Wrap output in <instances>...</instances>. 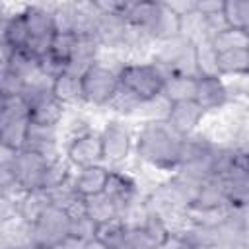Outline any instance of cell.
I'll list each match as a JSON object with an SVG mask.
<instances>
[{
  "label": "cell",
  "instance_id": "6da1fadb",
  "mask_svg": "<svg viewBox=\"0 0 249 249\" xmlns=\"http://www.w3.org/2000/svg\"><path fill=\"white\" fill-rule=\"evenodd\" d=\"M183 138L171 130L165 121L142 123L134 134V154L138 161L173 173L179 167Z\"/></svg>",
  "mask_w": 249,
  "mask_h": 249
},
{
  "label": "cell",
  "instance_id": "7a4b0ae2",
  "mask_svg": "<svg viewBox=\"0 0 249 249\" xmlns=\"http://www.w3.org/2000/svg\"><path fill=\"white\" fill-rule=\"evenodd\" d=\"M165 70L152 60H126L119 68L121 86L132 91L140 101L156 99L163 93Z\"/></svg>",
  "mask_w": 249,
  "mask_h": 249
},
{
  "label": "cell",
  "instance_id": "3957f363",
  "mask_svg": "<svg viewBox=\"0 0 249 249\" xmlns=\"http://www.w3.org/2000/svg\"><path fill=\"white\" fill-rule=\"evenodd\" d=\"M82 86H84V103L105 109L109 101L115 97L117 89L121 88L119 68H113L99 60L82 76Z\"/></svg>",
  "mask_w": 249,
  "mask_h": 249
},
{
  "label": "cell",
  "instance_id": "277c9868",
  "mask_svg": "<svg viewBox=\"0 0 249 249\" xmlns=\"http://www.w3.org/2000/svg\"><path fill=\"white\" fill-rule=\"evenodd\" d=\"M53 10H54V4H51V6H47V4H31V6H25V10H23L25 21H27V27H29L27 51L33 53L37 58L51 51L53 39L56 35Z\"/></svg>",
  "mask_w": 249,
  "mask_h": 249
},
{
  "label": "cell",
  "instance_id": "5b68a950",
  "mask_svg": "<svg viewBox=\"0 0 249 249\" xmlns=\"http://www.w3.org/2000/svg\"><path fill=\"white\" fill-rule=\"evenodd\" d=\"M99 132L103 146V163L109 169L121 167L134 150V134L130 126L121 119H111Z\"/></svg>",
  "mask_w": 249,
  "mask_h": 249
},
{
  "label": "cell",
  "instance_id": "8992f818",
  "mask_svg": "<svg viewBox=\"0 0 249 249\" xmlns=\"http://www.w3.org/2000/svg\"><path fill=\"white\" fill-rule=\"evenodd\" d=\"M70 224H72V218L64 210L51 206L35 224H31L33 247L51 249L60 245L64 239L70 237Z\"/></svg>",
  "mask_w": 249,
  "mask_h": 249
},
{
  "label": "cell",
  "instance_id": "52a82bcc",
  "mask_svg": "<svg viewBox=\"0 0 249 249\" xmlns=\"http://www.w3.org/2000/svg\"><path fill=\"white\" fill-rule=\"evenodd\" d=\"M49 161L51 160H47V158H43V156H39L35 152L19 150L16 154V158H14V163H12V173H14L16 185L23 193L41 189Z\"/></svg>",
  "mask_w": 249,
  "mask_h": 249
},
{
  "label": "cell",
  "instance_id": "ba28073f",
  "mask_svg": "<svg viewBox=\"0 0 249 249\" xmlns=\"http://www.w3.org/2000/svg\"><path fill=\"white\" fill-rule=\"evenodd\" d=\"M64 156L68 161L76 167H91V165H101L103 163V146H101V132L99 130H89L72 142L64 146Z\"/></svg>",
  "mask_w": 249,
  "mask_h": 249
},
{
  "label": "cell",
  "instance_id": "9c48e42d",
  "mask_svg": "<svg viewBox=\"0 0 249 249\" xmlns=\"http://www.w3.org/2000/svg\"><path fill=\"white\" fill-rule=\"evenodd\" d=\"M204 119H206V113L196 101H181V103H171L165 123L181 138H187L200 130Z\"/></svg>",
  "mask_w": 249,
  "mask_h": 249
},
{
  "label": "cell",
  "instance_id": "30bf717a",
  "mask_svg": "<svg viewBox=\"0 0 249 249\" xmlns=\"http://www.w3.org/2000/svg\"><path fill=\"white\" fill-rule=\"evenodd\" d=\"M23 150L35 152L47 160H54L62 156L64 150H62V138H60L58 126H43V124L31 123Z\"/></svg>",
  "mask_w": 249,
  "mask_h": 249
},
{
  "label": "cell",
  "instance_id": "8fae6325",
  "mask_svg": "<svg viewBox=\"0 0 249 249\" xmlns=\"http://www.w3.org/2000/svg\"><path fill=\"white\" fill-rule=\"evenodd\" d=\"M195 101L206 115L222 111L231 101V89L224 78H198Z\"/></svg>",
  "mask_w": 249,
  "mask_h": 249
},
{
  "label": "cell",
  "instance_id": "7c38bea8",
  "mask_svg": "<svg viewBox=\"0 0 249 249\" xmlns=\"http://www.w3.org/2000/svg\"><path fill=\"white\" fill-rule=\"evenodd\" d=\"M103 193L117 204L119 212H123L130 202H134L136 198L142 196V189H140L138 181L121 167L109 171V179H107Z\"/></svg>",
  "mask_w": 249,
  "mask_h": 249
},
{
  "label": "cell",
  "instance_id": "4fadbf2b",
  "mask_svg": "<svg viewBox=\"0 0 249 249\" xmlns=\"http://www.w3.org/2000/svg\"><path fill=\"white\" fill-rule=\"evenodd\" d=\"M25 6L14 14H4L2 16V39L0 45L12 49V51H19V49H27L29 45V27L25 21V14H23Z\"/></svg>",
  "mask_w": 249,
  "mask_h": 249
},
{
  "label": "cell",
  "instance_id": "5bb4252c",
  "mask_svg": "<svg viewBox=\"0 0 249 249\" xmlns=\"http://www.w3.org/2000/svg\"><path fill=\"white\" fill-rule=\"evenodd\" d=\"M109 171L111 169L105 163L76 169L74 171V177H72V185H74V189L84 198L101 195L105 191V185H107V179H109Z\"/></svg>",
  "mask_w": 249,
  "mask_h": 249
},
{
  "label": "cell",
  "instance_id": "9a60e30c",
  "mask_svg": "<svg viewBox=\"0 0 249 249\" xmlns=\"http://www.w3.org/2000/svg\"><path fill=\"white\" fill-rule=\"evenodd\" d=\"M222 185L228 208L249 210V175L241 167H235L231 173L222 177Z\"/></svg>",
  "mask_w": 249,
  "mask_h": 249
},
{
  "label": "cell",
  "instance_id": "2e32d148",
  "mask_svg": "<svg viewBox=\"0 0 249 249\" xmlns=\"http://www.w3.org/2000/svg\"><path fill=\"white\" fill-rule=\"evenodd\" d=\"M66 105H62L54 93H47L41 99H37L35 103L29 105V119L35 124H43V126H60V123L66 117Z\"/></svg>",
  "mask_w": 249,
  "mask_h": 249
},
{
  "label": "cell",
  "instance_id": "e0dca14e",
  "mask_svg": "<svg viewBox=\"0 0 249 249\" xmlns=\"http://www.w3.org/2000/svg\"><path fill=\"white\" fill-rule=\"evenodd\" d=\"M53 93L54 97L66 105V107H76V105H86L84 103V86H82V76L74 72H64L53 82Z\"/></svg>",
  "mask_w": 249,
  "mask_h": 249
},
{
  "label": "cell",
  "instance_id": "ac0fdd59",
  "mask_svg": "<svg viewBox=\"0 0 249 249\" xmlns=\"http://www.w3.org/2000/svg\"><path fill=\"white\" fill-rule=\"evenodd\" d=\"M51 206H53L51 193L45 189H35V191L23 193V196L19 198V204H18V214L23 222L35 224Z\"/></svg>",
  "mask_w": 249,
  "mask_h": 249
},
{
  "label": "cell",
  "instance_id": "d6986e66",
  "mask_svg": "<svg viewBox=\"0 0 249 249\" xmlns=\"http://www.w3.org/2000/svg\"><path fill=\"white\" fill-rule=\"evenodd\" d=\"M218 72L222 78L249 76V49H233L218 53Z\"/></svg>",
  "mask_w": 249,
  "mask_h": 249
},
{
  "label": "cell",
  "instance_id": "ffe728a7",
  "mask_svg": "<svg viewBox=\"0 0 249 249\" xmlns=\"http://www.w3.org/2000/svg\"><path fill=\"white\" fill-rule=\"evenodd\" d=\"M196 82L195 78L185 76H167L163 84V97L169 103H181V101H195L196 97Z\"/></svg>",
  "mask_w": 249,
  "mask_h": 249
},
{
  "label": "cell",
  "instance_id": "44dd1931",
  "mask_svg": "<svg viewBox=\"0 0 249 249\" xmlns=\"http://www.w3.org/2000/svg\"><path fill=\"white\" fill-rule=\"evenodd\" d=\"M74 171H76V167L68 161V158H66L64 154L58 156V158H54V160H51L49 165H47V171H45L41 189L53 191V189H56V187L68 183V181L74 177Z\"/></svg>",
  "mask_w": 249,
  "mask_h": 249
},
{
  "label": "cell",
  "instance_id": "7402d4cb",
  "mask_svg": "<svg viewBox=\"0 0 249 249\" xmlns=\"http://www.w3.org/2000/svg\"><path fill=\"white\" fill-rule=\"evenodd\" d=\"M119 208L117 204L105 195H95V196H88L86 198V216L91 218L97 226L105 224V222H111L115 218H119Z\"/></svg>",
  "mask_w": 249,
  "mask_h": 249
},
{
  "label": "cell",
  "instance_id": "603a6c76",
  "mask_svg": "<svg viewBox=\"0 0 249 249\" xmlns=\"http://www.w3.org/2000/svg\"><path fill=\"white\" fill-rule=\"evenodd\" d=\"M224 18L228 27L241 29L249 37V0H226Z\"/></svg>",
  "mask_w": 249,
  "mask_h": 249
},
{
  "label": "cell",
  "instance_id": "cb8c5ba5",
  "mask_svg": "<svg viewBox=\"0 0 249 249\" xmlns=\"http://www.w3.org/2000/svg\"><path fill=\"white\" fill-rule=\"evenodd\" d=\"M196 45V64L200 78H218V53L212 45V41H200ZM222 78V76H220Z\"/></svg>",
  "mask_w": 249,
  "mask_h": 249
},
{
  "label": "cell",
  "instance_id": "d4e9b609",
  "mask_svg": "<svg viewBox=\"0 0 249 249\" xmlns=\"http://www.w3.org/2000/svg\"><path fill=\"white\" fill-rule=\"evenodd\" d=\"M126 226L121 218H115L111 222H105L101 226H97V235L95 239H99L107 249H123L124 243V235H126Z\"/></svg>",
  "mask_w": 249,
  "mask_h": 249
},
{
  "label": "cell",
  "instance_id": "484cf974",
  "mask_svg": "<svg viewBox=\"0 0 249 249\" xmlns=\"http://www.w3.org/2000/svg\"><path fill=\"white\" fill-rule=\"evenodd\" d=\"M144 101H140L132 91H128L126 88H119L117 89V93H115V97L109 101V105L105 107L107 111H111V113H115V115H119V117H132L136 111H138V107L142 105Z\"/></svg>",
  "mask_w": 249,
  "mask_h": 249
},
{
  "label": "cell",
  "instance_id": "4316f807",
  "mask_svg": "<svg viewBox=\"0 0 249 249\" xmlns=\"http://www.w3.org/2000/svg\"><path fill=\"white\" fill-rule=\"evenodd\" d=\"M212 45H214L216 53L233 51V49H249V37H247L241 29H231V27H228L226 31L218 33V35L212 39Z\"/></svg>",
  "mask_w": 249,
  "mask_h": 249
},
{
  "label": "cell",
  "instance_id": "83f0119b",
  "mask_svg": "<svg viewBox=\"0 0 249 249\" xmlns=\"http://www.w3.org/2000/svg\"><path fill=\"white\" fill-rule=\"evenodd\" d=\"M53 14H54L56 33H74L76 14H78V4L76 2H60V4H54Z\"/></svg>",
  "mask_w": 249,
  "mask_h": 249
},
{
  "label": "cell",
  "instance_id": "f1b7e54d",
  "mask_svg": "<svg viewBox=\"0 0 249 249\" xmlns=\"http://www.w3.org/2000/svg\"><path fill=\"white\" fill-rule=\"evenodd\" d=\"M76 43H78V37L74 33H56L53 39V45H51V53L54 56H58L60 60L70 62L74 49H76Z\"/></svg>",
  "mask_w": 249,
  "mask_h": 249
},
{
  "label": "cell",
  "instance_id": "f546056e",
  "mask_svg": "<svg viewBox=\"0 0 249 249\" xmlns=\"http://www.w3.org/2000/svg\"><path fill=\"white\" fill-rule=\"evenodd\" d=\"M39 72L49 78V80H56L58 76H62L64 72H68V62L60 60L58 56H54L51 51L45 53L43 56H39Z\"/></svg>",
  "mask_w": 249,
  "mask_h": 249
},
{
  "label": "cell",
  "instance_id": "4dcf8cb0",
  "mask_svg": "<svg viewBox=\"0 0 249 249\" xmlns=\"http://www.w3.org/2000/svg\"><path fill=\"white\" fill-rule=\"evenodd\" d=\"M25 84L27 82L23 78H19L18 74H14L8 68H2V72H0V97H18V95H21Z\"/></svg>",
  "mask_w": 249,
  "mask_h": 249
},
{
  "label": "cell",
  "instance_id": "1f68e13d",
  "mask_svg": "<svg viewBox=\"0 0 249 249\" xmlns=\"http://www.w3.org/2000/svg\"><path fill=\"white\" fill-rule=\"evenodd\" d=\"M70 235L80 239V241H91L95 239L97 235V224L88 218L86 214L84 216H78V218H72V224H70Z\"/></svg>",
  "mask_w": 249,
  "mask_h": 249
},
{
  "label": "cell",
  "instance_id": "d6a6232c",
  "mask_svg": "<svg viewBox=\"0 0 249 249\" xmlns=\"http://www.w3.org/2000/svg\"><path fill=\"white\" fill-rule=\"evenodd\" d=\"M123 249H160V247L142 228H128Z\"/></svg>",
  "mask_w": 249,
  "mask_h": 249
},
{
  "label": "cell",
  "instance_id": "836d02e7",
  "mask_svg": "<svg viewBox=\"0 0 249 249\" xmlns=\"http://www.w3.org/2000/svg\"><path fill=\"white\" fill-rule=\"evenodd\" d=\"M177 18H183V16H187V14H191V12H195L196 10V0H171V2H163Z\"/></svg>",
  "mask_w": 249,
  "mask_h": 249
},
{
  "label": "cell",
  "instance_id": "e575fe53",
  "mask_svg": "<svg viewBox=\"0 0 249 249\" xmlns=\"http://www.w3.org/2000/svg\"><path fill=\"white\" fill-rule=\"evenodd\" d=\"M196 10L202 16H214V14L224 12V2H218V0H196Z\"/></svg>",
  "mask_w": 249,
  "mask_h": 249
},
{
  "label": "cell",
  "instance_id": "d590c367",
  "mask_svg": "<svg viewBox=\"0 0 249 249\" xmlns=\"http://www.w3.org/2000/svg\"><path fill=\"white\" fill-rule=\"evenodd\" d=\"M237 167L249 175V148H237Z\"/></svg>",
  "mask_w": 249,
  "mask_h": 249
},
{
  "label": "cell",
  "instance_id": "8d00e7d4",
  "mask_svg": "<svg viewBox=\"0 0 249 249\" xmlns=\"http://www.w3.org/2000/svg\"><path fill=\"white\" fill-rule=\"evenodd\" d=\"M86 249H107L99 239H91V241H88L86 243Z\"/></svg>",
  "mask_w": 249,
  "mask_h": 249
}]
</instances>
